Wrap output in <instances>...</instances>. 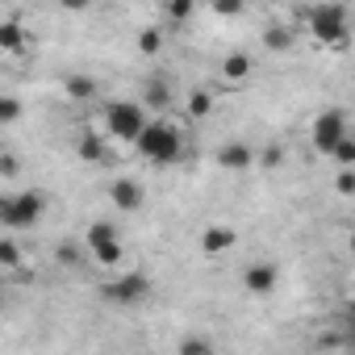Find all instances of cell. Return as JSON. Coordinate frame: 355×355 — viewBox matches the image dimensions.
I'll use <instances>...</instances> for the list:
<instances>
[{
  "label": "cell",
  "mask_w": 355,
  "mask_h": 355,
  "mask_svg": "<svg viewBox=\"0 0 355 355\" xmlns=\"http://www.w3.org/2000/svg\"><path fill=\"white\" fill-rule=\"evenodd\" d=\"M63 92H67L71 101H92V96H96V80L84 76V71H80V76H67V80H63Z\"/></svg>",
  "instance_id": "cell-16"
},
{
  "label": "cell",
  "mask_w": 355,
  "mask_h": 355,
  "mask_svg": "<svg viewBox=\"0 0 355 355\" xmlns=\"http://www.w3.org/2000/svg\"><path fill=\"white\" fill-rule=\"evenodd\" d=\"M109 201H113L121 214H138V209H142V201H146V193H142V184H138V180L121 175V180H113V189H109Z\"/></svg>",
  "instance_id": "cell-9"
},
{
  "label": "cell",
  "mask_w": 355,
  "mask_h": 355,
  "mask_svg": "<svg viewBox=\"0 0 355 355\" xmlns=\"http://www.w3.org/2000/svg\"><path fill=\"white\" fill-rule=\"evenodd\" d=\"M293 42H297V34H293V26H284V21H276V26H268V30H263V46H268L272 55L293 51Z\"/></svg>",
  "instance_id": "cell-13"
},
{
  "label": "cell",
  "mask_w": 355,
  "mask_h": 355,
  "mask_svg": "<svg viewBox=\"0 0 355 355\" xmlns=\"http://www.w3.org/2000/svg\"><path fill=\"white\" fill-rule=\"evenodd\" d=\"M263 163H268V167H276V163H280V150H276V146H268V150H263Z\"/></svg>",
  "instance_id": "cell-31"
},
{
  "label": "cell",
  "mask_w": 355,
  "mask_h": 355,
  "mask_svg": "<svg viewBox=\"0 0 355 355\" xmlns=\"http://www.w3.org/2000/svg\"><path fill=\"white\" fill-rule=\"evenodd\" d=\"M347 134V109H322L318 117H313V146L326 155L338 138Z\"/></svg>",
  "instance_id": "cell-6"
},
{
  "label": "cell",
  "mask_w": 355,
  "mask_h": 355,
  "mask_svg": "<svg viewBox=\"0 0 355 355\" xmlns=\"http://www.w3.org/2000/svg\"><path fill=\"white\" fill-rule=\"evenodd\" d=\"M309 34L322 42V46H347V9L343 5H313L309 13Z\"/></svg>",
  "instance_id": "cell-4"
},
{
  "label": "cell",
  "mask_w": 355,
  "mask_h": 355,
  "mask_svg": "<svg viewBox=\"0 0 355 355\" xmlns=\"http://www.w3.org/2000/svg\"><path fill=\"white\" fill-rule=\"evenodd\" d=\"M26 26L17 21V17H5L0 21V51H9V55H21L26 51Z\"/></svg>",
  "instance_id": "cell-12"
},
{
  "label": "cell",
  "mask_w": 355,
  "mask_h": 355,
  "mask_svg": "<svg viewBox=\"0 0 355 355\" xmlns=\"http://www.w3.org/2000/svg\"><path fill=\"white\" fill-rule=\"evenodd\" d=\"M88 255H92L101 268H117V263L125 259V243H121V239H109V243H96V247H88Z\"/></svg>",
  "instance_id": "cell-14"
},
{
  "label": "cell",
  "mask_w": 355,
  "mask_h": 355,
  "mask_svg": "<svg viewBox=\"0 0 355 355\" xmlns=\"http://www.w3.org/2000/svg\"><path fill=\"white\" fill-rule=\"evenodd\" d=\"M0 309H5V293H0Z\"/></svg>",
  "instance_id": "cell-32"
},
{
  "label": "cell",
  "mask_w": 355,
  "mask_h": 355,
  "mask_svg": "<svg viewBox=\"0 0 355 355\" xmlns=\"http://www.w3.org/2000/svg\"><path fill=\"white\" fill-rule=\"evenodd\" d=\"M234 243H239V234H234V226H226V222H214V226L201 230V255H205V259L226 255Z\"/></svg>",
  "instance_id": "cell-7"
},
{
  "label": "cell",
  "mask_w": 355,
  "mask_h": 355,
  "mask_svg": "<svg viewBox=\"0 0 355 355\" xmlns=\"http://www.w3.org/2000/svg\"><path fill=\"white\" fill-rule=\"evenodd\" d=\"M146 163H175L184 155V138H180V130H175L171 121H163V117H146V125L138 130V138L130 142Z\"/></svg>",
  "instance_id": "cell-1"
},
{
  "label": "cell",
  "mask_w": 355,
  "mask_h": 355,
  "mask_svg": "<svg viewBox=\"0 0 355 355\" xmlns=\"http://www.w3.org/2000/svg\"><path fill=\"white\" fill-rule=\"evenodd\" d=\"M276 284H280V268L276 263H251L243 272V288L251 297H268V293H276Z\"/></svg>",
  "instance_id": "cell-8"
},
{
  "label": "cell",
  "mask_w": 355,
  "mask_h": 355,
  "mask_svg": "<svg viewBox=\"0 0 355 355\" xmlns=\"http://www.w3.org/2000/svg\"><path fill=\"white\" fill-rule=\"evenodd\" d=\"M209 109H214V96H209L205 88H193V92H189V117L201 121V117H209Z\"/></svg>",
  "instance_id": "cell-21"
},
{
  "label": "cell",
  "mask_w": 355,
  "mask_h": 355,
  "mask_svg": "<svg viewBox=\"0 0 355 355\" xmlns=\"http://www.w3.org/2000/svg\"><path fill=\"white\" fill-rule=\"evenodd\" d=\"M180 351H184V355H209L214 343H209V338H180Z\"/></svg>",
  "instance_id": "cell-28"
},
{
  "label": "cell",
  "mask_w": 355,
  "mask_h": 355,
  "mask_svg": "<svg viewBox=\"0 0 355 355\" xmlns=\"http://www.w3.org/2000/svg\"><path fill=\"white\" fill-rule=\"evenodd\" d=\"M193 13H197V0H167V21L171 26L193 21Z\"/></svg>",
  "instance_id": "cell-19"
},
{
  "label": "cell",
  "mask_w": 355,
  "mask_h": 355,
  "mask_svg": "<svg viewBox=\"0 0 355 355\" xmlns=\"http://www.w3.org/2000/svg\"><path fill=\"white\" fill-rule=\"evenodd\" d=\"M21 259H26V255H21V243H17V239H0V268H13V272H17Z\"/></svg>",
  "instance_id": "cell-20"
},
{
  "label": "cell",
  "mask_w": 355,
  "mask_h": 355,
  "mask_svg": "<svg viewBox=\"0 0 355 355\" xmlns=\"http://www.w3.org/2000/svg\"><path fill=\"white\" fill-rule=\"evenodd\" d=\"M0 175H5V180H17V175H21V159L0 150Z\"/></svg>",
  "instance_id": "cell-27"
},
{
  "label": "cell",
  "mask_w": 355,
  "mask_h": 355,
  "mask_svg": "<svg viewBox=\"0 0 355 355\" xmlns=\"http://www.w3.org/2000/svg\"><path fill=\"white\" fill-rule=\"evenodd\" d=\"M21 117H26V105L5 92V101H0V125H13V121H21Z\"/></svg>",
  "instance_id": "cell-24"
},
{
  "label": "cell",
  "mask_w": 355,
  "mask_h": 355,
  "mask_svg": "<svg viewBox=\"0 0 355 355\" xmlns=\"http://www.w3.org/2000/svg\"><path fill=\"white\" fill-rule=\"evenodd\" d=\"M59 5H63V9H67V13H84V9H88V5H92V0H59Z\"/></svg>",
  "instance_id": "cell-30"
},
{
  "label": "cell",
  "mask_w": 355,
  "mask_h": 355,
  "mask_svg": "<svg viewBox=\"0 0 355 355\" xmlns=\"http://www.w3.org/2000/svg\"><path fill=\"white\" fill-rule=\"evenodd\" d=\"M159 51H163V30L146 26V30L138 34V55H159Z\"/></svg>",
  "instance_id": "cell-23"
},
{
  "label": "cell",
  "mask_w": 355,
  "mask_h": 355,
  "mask_svg": "<svg viewBox=\"0 0 355 355\" xmlns=\"http://www.w3.org/2000/svg\"><path fill=\"white\" fill-rule=\"evenodd\" d=\"M171 105V92H167V84L163 80H146V88H142V109H155V113H163Z\"/></svg>",
  "instance_id": "cell-15"
},
{
  "label": "cell",
  "mask_w": 355,
  "mask_h": 355,
  "mask_svg": "<svg viewBox=\"0 0 355 355\" xmlns=\"http://www.w3.org/2000/svg\"><path fill=\"white\" fill-rule=\"evenodd\" d=\"M76 155H80L84 163H105V159H109V150H105V138H101V134H84V138H80V146H76Z\"/></svg>",
  "instance_id": "cell-17"
},
{
  "label": "cell",
  "mask_w": 355,
  "mask_h": 355,
  "mask_svg": "<svg viewBox=\"0 0 355 355\" xmlns=\"http://www.w3.org/2000/svg\"><path fill=\"white\" fill-rule=\"evenodd\" d=\"M334 193H338V197H351V193H355V171H351V167H338V175H334Z\"/></svg>",
  "instance_id": "cell-25"
},
{
  "label": "cell",
  "mask_w": 355,
  "mask_h": 355,
  "mask_svg": "<svg viewBox=\"0 0 355 355\" xmlns=\"http://www.w3.org/2000/svg\"><path fill=\"white\" fill-rule=\"evenodd\" d=\"M146 293H150V276H146V272H125V276L101 284V297L113 301V305H134V301H142Z\"/></svg>",
  "instance_id": "cell-5"
},
{
  "label": "cell",
  "mask_w": 355,
  "mask_h": 355,
  "mask_svg": "<svg viewBox=\"0 0 355 355\" xmlns=\"http://www.w3.org/2000/svg\"><path fill=\"white\" fill-rule=\"evenodd\" d=\"M209 5H214L218 17H239V13L247 9V0H209Z\"/></svg>",
  "instance_id": "cell-26"
},
{
  "label": "cell",
  "mask_w": 355,
  "mask_h": 355,
  "mask_svg": "<svg viewBox=\"0 0 355 355\" xmlns=\"http://www.w3.org/2000/svg\"><path fill=\"white\" fill-rule=\"evenodd\" d=\"M0 150H5V146H0Z\"/></svg>",
  "instance_id": "cell-34"
},
{
  "label": "cell",
  "mask_w": 355,
  "mask_h": 355,
  "mask_svg": "<svg viewBox=\"0 0 355 355\" xmlns=\"http://www.w3.org/2000/svg\"><path fill=\"white\" fill-rule=\"evenodd\" d=\"M251 76H255V55L230 51V55L222 59V80H226V84H243V80H251Z\"/></svg>",
  "instance_id": "cell-11"
},
{
  "label": "cell",
  "mask_w": 355,
  "mask_h": 355,
  "mask_svg": "<svg viewBox=\"0 0 355 355\" xmlns=\"http://www.w3.org/2000/svg\"><path fill=\"white\" fill-rule=\"evenodd\" d=\"M146 109H142V101H113L109 109H105V134L113 138V142H134L138 138V130L146 125Z\"/></svg>",
  "instance_id": "cell-3"
},
{
  "label": "cell",
  "mask_w": 355,
  "mask_h": 355,
  "mask_svg": "<svg viewBox=\"0 0 355 355\" xmlns=\"http://www.w3.org/2000/svg\"><path fill=\"white\" fill-rule=\"evenodd\" d=\"M109 239H121V230H117V222H92L88 226V239H84V247H96V243H109Z\"/></svg>",
  "instance_id": "cell-18"
},
{
  "label": "cell",
  "mask_w": 355,
  "mask_h": 355,
  "mask_svg": "<svg viewBox=\"0 0 355 355\" xmlns=\"http://www.w3.org/2000/svg\"><path fill=\"white\" fill-rule=\"evenodd\" d=\"M0 101H5V88H0Z\"/></svg>",
  "instance_id": "cell-33"
},
{
  "label": "cell",
  "mask_w": 355,
  "mask_h": 355,
  "mask_svg": "<svg viewBox=\"0 0 355 355\" xmlns=\"http://www.w3.org/2000/svg\"><path fill=\"white\" fill-rule=\"evenodd\" d=\"M218 167H226V171H247V167H255V146H247V142H226V146H218Z\"/></svg>",
  "instance_id": "cell-10"
},
{
  "label": "cell",
  "mask_w": 355,
  "mask_h": 355,
  "mask_svg": "<svg viewBox=\"0 0 355 355\" xmlns=\"http://www.w3.org/2000/svg\"><path fill=\"white\" fill-rule=\"evenodd\" d=\"M55 255H59V263H63V268H76V263H80V247H76V243H63Z\"/></svg>",
  "instance_id": "cell-29"
},
{
  "label": "cell",
  "mask_w": 355,
  "mask_h": 355,
  "mask_svg": "<svg viewBox=\"0 0 355 355\" xmlns=\"http://www.w3.org/2000/svg\"><path fill=\"white\" fill-rule=\"evenodd\" d=\"M46 214V197L34 189H17V193H0V226L9 230H34Z\"/></svg>",
  "instance_id": "cell-2"
},
{
  "label": "cell",
  "mask_w": 355,
  "mask_h": 355,
  "mask_svg": "<svg viewBox=\"0 0 355 355\" xmlns=\"http://www.w3.org/2000/svg\"><path fill=\"white\" fill-rule=\"evenodd\" d=\"M326 155H330L338 167H351V163H355V142H351V134H343V138H338V142H334Z\"/></svg>",
  "instance_id": "cell-22"
}]
</instances>
